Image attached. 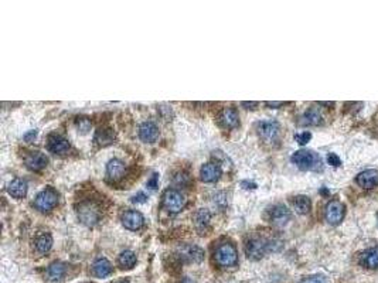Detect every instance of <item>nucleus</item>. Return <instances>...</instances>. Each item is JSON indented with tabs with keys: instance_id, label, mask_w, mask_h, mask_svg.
I'll use <instances>...</instances> for the list:
<instances>
[{
	"instance_id": "nucleus-1",
	"label": "nucleus",
	"mask_w": 378,
	"mask_h": 283,
	"mask_svg": "<svg viewBox=\"0 0 378 283\" xmlns=\"http://www.w3.org/2000/svg\"><path fill=\"white\" fill-rule=\"evenodd\" d=\"M214 259L221 268L235 266L238 262V252L231 242H221L215 249Z\"/></svg>"
},
{
	"instance_id": "nucleus-2",
	"label": "nucleus",
	"mask_w": 378,
	"mask_h": 283,
	"mask_svg": "<svg viewBox=\"0 0 378 283\" xmlns=\"http://www.w3.org/2000/svg\"><path fill=\"white\" fill-rule=\"evenodd\" d=\"M271 249H274L271 241L264 240V238H252L245 245V255L251 261H259L265 257Z\"/></svg>"
},
{
	"instance_id": "nucleus-3",
	"label": "nucleus",
	"mask_w": 378,
	"mask_h": 283,
	"mask_svg": "<svg viewBox=\"0 0 378 283\" xmlns=\"http://www.w3.org/2000/svg\"><path fill=\"white\" fill-rule=\"evenodd\" d=\"M292 162L301 170H315L320 164V157L312 150H298L292 155Z\"/></svg>"
},
{
	"instance_id": "nucleus-4",
	"label": "nucleus",
	"mask_w": 378,
	"mask_h": 283,
	"mask_svg": "<svg viewBox=\"0 0 378 283\" xmlns=\"http://www.w3.org/2000/svg\"><path fill=\"white\" fill-rule=\"evenodd\" d=\"M162 203H163V207L169 213L177 214L186 206V198H184V196L181 194L180 191H177V190L174 189H169L163 193Z\"/></svg>"
},
{
	"instance_id": "nucleus-5",
	"label": "nucleus",
	"mask_w": 378,
	"mask_h": 283,
	"mask_svg": "<svg viewBox=\"0 0 378 283\" xmlns=\"http://www.w3.org/2000/svg\"><path fill=\"white\" fill-rule=\"evenodd\" d=\"M58 203V193L51 187H47L43 191H40L37 194V197L34 200V207L38 211H50L54 207L57 206Z\"/></svg>"
},
{
	"instance_id": "nucleus-6",
	"label": "nucleus",
	"mask_w": 378,
	"mask_h": 283,
	"mask_svg": "<svg viewBox=\"0 0 378 283\" xmlns=\"http://www.w3.org/2000/svg\"><path fill=\"white\" fill-rule=\"evenodd\" d=\"M78 218L82 224H85L88 227L95 225L101 218V211L99 208L95 206L94 203H82L79 204L77 210Z\"/></svg>"
},
{
	"instance_id": "nucleus-7",
	"label": "nucleus",
	"mask_w": 378,
	"mask_h": 283,
	"mask_svg": "<svg viewBox=\"0 0 378 283\" xmlns=\"http://www.w3.org/2000/svg\"><path fill=\"white\" fill-rule=\"evenodd\" d=\"M257 130H258L259 137L264 142L274 143V142H276L279 139L281 126L275 120H264V122H259L258 126H257Z\"/></svg>"
},
{
	"instance_id": "nucleus-8",
	"label": "nucleus",
	"mask_w": 378,
	"mask_h": 283,
	"mask_svg": "<svg viewBox=\"0 0 378 283\" xmlns=\"http://www.w3.org/2000/svg\"><path fill=\"white\" fill-rule=\"evenodd\" d=\"M325 218L330 225H339L343 221L344 218V206L343 203L333 200L330 201L326 206V211H325Z\"/></svg>"
},
{
	"instance_id": "nucleus-9",
	"label": "nucleus",
	"mask_w": 378,
	"mask_h": 283,
	"mask_svg": "<svg viewBox=\"0 0 378 283\" xmlns=\"http://www.w3.org/2000/svg\"><path fill=\"white\" fill-rule=\"evenodd\" d=\"M120 221H122V225H123L125 228H128L130 231H138V230H140V228L143 227L145 218H143V215L140 214L139 211H136V210H129V211H125V213L122 214Z\"/></svg>"
},
{
	"instance_id": "nucleus-10",
	"label": "nucleus",
	"mask_w": 378,
	"mask_h": 283,
	"mask_svg": "<svg viewBox=\"0 0 378 283\" xmlns=\"http://www.w3.org/2000/svg\"><path fill=\"white\" fill-rule=\"evenodd\" d=\"M47 149L54 153V155H65V153H68L69 149H71V145H69V142L65 139V137H62L61 135H55V133H52L48 136L47 139Z\"/></svg>"
},
{
	"instance_id": "nucleus-11",
	"label": "nucleus",
	"mask_w": 378,
	"mask_h": 283,
	"mask_svg": "<svg viewBox=\"0 0 378 283\" xmlns=\"http://www.w3.org/2000/svg\"><path fill=\"white\" fill-rule=\"evenodd\" d=\"M126 174V166L119 159H112L106 164V177L112 183H118Z\"/></svg>"
},
{
	"instance_id": "nucleus-12",
	"label": "nucleus",
	"mask_w": 378,
	"mask_h": 283,
	"mask_svg": "<svg viewBox=\"0 0 378 283\" xmlns=\"http://www.w3.org/2000/svg\"><path fill=\"white\" fill-rule=\"evenodd\" d=\"M292 214L285 206H275L269 210V221L276 227H284L291 221Z\"/></svg>"
},
{
	"instance_id": "nucleus-13",
	"label": "nucleus",
	"mask_w": 378,
	"mask_h": 283,
	"mask_svg": "<svg viewBox=\"0 0 378 283\" xmlns=\"http://www.w3.org/2000/svg\"><path fill=\"white\" fill-rule=\"evenodd\" d=\"M221 167L218 163H206L200 169V179L204 183H214L221 177Z\"/></svg>"
},
{
	"instance_id": "nucleus-14",
	"label": "nucleus",
	"mask_w": 378,
	"mask_h": 283,
	"mask_svg": "<svg viewBox=\"0 0 378 283\" xmlns=\"http://www.w3.org/2000/svg\"><path fill=\"white\" fill-rule=\"evenodd\" d=\"M218 120H220V125L225 129H234L240 125V116H238V112L235 108L223 109L218 116Z\"/></svg>"
},
{
	"instance_id": "nucleus-15",
	"label": "nucleus",
	"mask_w": 378,
	"mask_h": 283,
	"mask_svg": "<svg viewBox=\"0 0 378 283\" xmlns=\"http://www.w3.org/2000/svg\"><path fill=\"white\" fill-rule=\"evenodd\" d=\"M356 181L363 189H374L378 186V170L374 169L364 170L356 177Z\"/></svg>"
},
{
	"instance_id": "nucleus-16",
	"label": "nucleus",
	"mask_w": 378,
	"mask_h": 283,
	"mask_svg": "<svg viewBox=\"0 0 378 283\" xmlns=\"http://www.w3.org/2000/svg\"><path fill=\"white\" fill-rule=\"evenodd\" d=\"M139 137L145 143H153L159 137V129L153 122H143L139 128Z\"/></svg>"
},
{
	"instance_id": "nucleus-17",
	"label": "nucleus",
	"mask_w": 378,
	"mask_h": 283,
	"mask_svg": "<svg viewBox=\"0 0 378 283\" xmlns=\"http://www.w3.org/2000/svg\"><path fill=\"white\" fill-rule=\"evenodd\" d=\"M180 257L193 264H200L204 259V251L197 245H186L180 249Z\"/></svg>"
},
{
	"instance_id": "nucleus-18",
	"label": "nucleus",
	"mask_w": 378,
	"mask_h": 283,
	"mask_svg": "<svg viewBox=\"0 0 378 283\" xmlns=\"http://www.w3.org/2000/svg\"><path fill=\"white\" fill-rule=\"evenodd\" d=\"M47 163H48V159L41 152H31L26 157V166L30 170H33V172L43 170L44 167L47 166Z\"/></svg>"
},
{
	"instance_id": "nucleus-19",
	"label": "nucleus",
	"mask_w": 378,
	"mask_h": 283,
	"mask_svg": "<svg viewBox=\"0 0 378 283\" xmlns=\"http://www.w3.org/2000/svg\"><path fill=\"white\" fill-rule=\"evenodd\" d=\"M115 140H116V135L111 128H99L94 136V142L101 147L109 146L112 143H115Z\"/></svg>"
},
{
	"instance_id": "nucleus-20",
	"label": "nucleus",
	"mask_w": 378,
	"mask_h": 283,
	"mask_svg": "<svg viewBox=\"0 0 378 283\" xmlns=\"http://www.w3.org/2000/svg\"><path fill=\"white\" fill-rule=\"evenodd\" d=\"M92 272H94L96 278L103 279V278L109 276L113 272V268H112V264L106 258H99V259L95 261L94 265H92Z\"/></svg>"
},
{
	"instance_id": "nucleus-21",
	"label": "nucleus",
	"mask_w": 378,
	"mask_h": 283,
	"mask_svg": "<svg viewBox=\"0 0 378 283\" xmlns=\"http://www.w3.org/2000/svg\"><path fill=\"white\" fill-rule=\"evenodd\" d=\"M301 123L306 126H319L323 123V115L320 113L318 108H309L303 113Z\"/></svg>"
},
{
	"instance_id": "nucleus-22",
	"label": "nucleus",
	"mask_w": 378,
	"mask_h": 283,
	"mask_svg": "<svg viewBox=\"0 0 378 283\" xmlns=\"http://www.w3.org/2000/svg\"><path fill=\"white\" fill-rule=\"evenodd\" d=\"M360 264L367 269H378V247L363 252L360 257Z\"/></svg>"
},
{
	"instance_id": "nucleus-23",
	"label": "nucleus",
	"mask_w": 378,
	"mask_h": 283,
	"mask_svg": "<svg viewBox=\"0 0 378 283\" xmlns=\"http://www.w3.org/2000/svg\"><path fill=\"white\" fill-rule=\"evenodd\" d=\"M7 191L13 198H24L27 194V183L23 179H14L13 181H10L7 186Z\"/></svg>"
},
{
	"instance_id": "nucleus-24",
	"label": "nucleus",
	"mask_w": 378,
	"mask_h": 283,
	"mask_svg": "<svg viewBox=\"0 0 378 283\" xmlns=\"http://www.w3.org/2000/svg\"><path fill=\"white\" fill-rule=\"evenodd\" d=\"M194 221H196V228L201 234H206L207 228L210 225V221H211V214L210 211L206 210V208H200L196 215H194Z\"/></svg>"
},
{
	"instance_id": "nucleus-25",
	"label": "nucleus",
	"mask_w": 378,
	"mask_h": 283,
	"mask_svg": "<svg viewBox=\"0 0 378 283\" xmlns=\"http://www.w3.org/2000/svg\"><path fill=\"white\" fill-rule=\"evenodd\" d=\"M65 272H67V268L62 262H52L47 269V279L51 281V282L61 281L64 278Z\"/></svg>"
},
{
	"instance_id": "nucleus-26",
	"label": "nucleus",
	"mask_w": 378,
	"mask_h": 283,
	"mask_svg": "<svg viewBox=\"0 0 378 283\" xmlns=\"http://www.w3.org/2000/svg\"><path fill=\"white\" fill-rule=\"evenodd\" d=\"M136 261H138V258L133 251H123L118 257V264L122 269H132L136 265Z\"/></svg>"
},
{
	"instance_id": "nucleus-27",
	"label": "nucleus",
	"mask_w": 378,
	"mask_h": 283,
	"mask_svg": "<svg viewBox=\"0 0 378 283\" xmlns=\"http://www.w3.org/2000/svg\"><path fill=\"white\" fill-rule=\"evenodd\" d=\"M293 208L298 214H308L312 208V203H310V198L306 197V196H298L293 200Z\"/></svg>"
},
{
	"instance_id": "nucleus-28",
	"label": "nucleus",
	"mask_w": 378,
	"mask_h": 283,
	"mask_svg": "<svg viewBox=\"0 0 378 283\" xmlns=\"http://www.w3.org/2000/svg\"><path fill=\"white\" fill-rule=\"evenodd\" d=\"M52 247V237L50 234H41L35 240V249L40 254H47Z\"/></svg>"
},
{
	"instance_id": "nucleus-29",
	"label": "nucleus",
	"mask_w": 378,
	"mask_h": 283,
	"mask_svg": "<svg viewBox=\"0 0 378 283\" xmlns=\"http://www.w3.org/2000/svg\"><path fill=\"white\" fill-rule=\"evenodd\" d=\"M75 125H77L78 132H81V133H84V135L88 133V130L92 126L91 120L86 119V118H78V119L75 120Z\"/></svg>"
},
{
	"instance_id": "nucleus-30",
	"label": "nucleus",
	"mask_w": 378,
	"mask_h": 283,
	"mask_svg": "<svg viewBox=\"0 0 378 283\" xmlns=\"http://www.w3.org/2000/svg\"><path fill=\"white\" fill-rule=\"evenodd\" d=\"M299 283H326V279L320 275H312L308 278H303Z\"/></svg>"
},
{
	"instance_id": "nucleus-31",
	"label": "nucleus",
	"mask_w": 378,
	"mask_h": 283,
	"mask_svg": "<svg viewBox=\"0 0 378 283\" xmlns=\"http://www.w3.org/2000/svg\"><path fill=\"white\" fill-rule=\"evenodd\" d=\"M295 139H296V142H298L299 145L303 146V145H306L310 139H312V133H310V132H302V133H298V135L295 136Z\"/></svg>"
},
{
	"instance_id": "nucleus-32",
	"label": "nucleus",
	"mask_w": 378,
	"mask_h": 283,
	"mask_svg": "<svg viewBox=\"0 0 378 283\" xmlns=\"http://www.w3.org/2000/svg\"><path fill=\"white\" fill-rule=\"evenodd\" d=\"M327 163L335 166V167H339L342 164V160H340V157L336 155V153H329L327 155Z\"/></svg>"
},
{
	"instance_id": "nucleus-33",
	"label": "nucleus",
	"mask_w": 378,
	"mask_h": 283,
	"mask_svg": "<svg viewBox=\"0 0 378 283\" xmlns=\"http://www.w3.org/2000/svg\"><path fill=\"white\" fill-rule=\"evenodd\" d=\"M147 201V196L145 193H138V194H135L133 197H132V203H135V204H145Z\"/></svg>"
},
{
	"instance_id": "nucleus-34",
	"label": "nucleus",
	"mask_w": 378,
	"mask_h": 283,
	"mask_svg": "<svg viewBox=\"0 0 378 283\" xmlns=\"http://www.w3.org/2000/svg\"><path fill=\"white\" fill-rule=\"evenodd\" d=\"M147 187L152 190H156L159 187V174H157V173H155V174L147 180Z\"/></svg>"
},
{
	"instance_id": "nucleus-35",
	"label": "nucleus",
	"mask_w": 378,
	"mask_h": 283,
	"mask_svg": "<svg viewBox=\"0 0 378 283\" xmlns=\"http://www.w3.org/2000/svg\"><path fill=\"white\" fill-rule=\"evenodd\" d=\"M241 186H242L244 189H247V190L257 189V184H255V183H252V181H247V180L242 181V183H241Z\"/></svg>"
},
{
	"instance_id": "nucleus-36",
	"label": "nucleus",
	"mask_w": 378,
	"mask_h": 283,
	"mask_svg": "<svg viewBox=\"0 0 378 283\" xmlns=\"http://www.w3.org/2000/svg\"><path fill=\"white\" fill-rule=\"evenodd\" d=\"M35 136H37V130H30L28 133H26V135H24V140L30 142V140H31V139H34Z\"/></svg>"
},
{
	"instance_id": "nucleus-37",
	"label": "nucleus",
	"mask_w": 378,
	"mask_h": 283,
	"mask_svg": "<svg viewBox=\"0 0 378 283\" xmlns=\"http://www.w3.org/2000/svg\"><path fill=\"white\" fill-rule=\"evenodd\" d=\"M242 106H245L247 109H255L258 106V102H241Z\"/></svg>"
},
{
	"instance_id": "nucleus-38",
	"label": "nucleus",
	"mask_w": 378,
	"mask_h": 283,
	"mask_svg": "<svg viewBox=\"0 0 378 283\" xmlns=\"http://www.w3.org/2000/svg\"><path fill=\"white\" fill-rule=\"evenodd\" d=\"M286 103L288 102H265V105L269 108H279V106H284Z\"/></svg>"
},
{
	"instance_id": "nucleus-39",
	"label": "nucleus",
	"mask_w": 378,
	"mask_h": 283,
	"mask_svg": "<svg viewBox=\"0 0 378 283\" xmlns=\"http://www.w3.org/2000/svg\"><path fill=\"white\" fill-rule=\"evenodd\" d=\"M118 283H129V282H128V281H120V282H118Z\"/></svg>"
}]
</instances>
